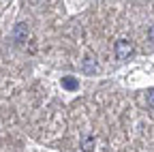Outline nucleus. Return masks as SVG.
<instances>
[{
    "label": "nucleus",
    "instance_id": "f257e3e1",
    "mask_svg": "<svg viewBox=\"0 0 154 152\" xmlns=\"http://www.w3.org/2000/svg\"><path fill=\"white\" fill-rule=\"evenodd\" d=\"M113 51H116V58L118 60H126L133 56V43L131 41H118L113 45Z\"/></svg>",
    "mask_w": 154,
    "mask_h": 152
},
{
    "label": "nucleus",
    "instance_id": "f03ea898",
    "mask_svg": "<svg viewBox=\"0 0 154 152\" xmlns=\"http://www.w3.org/2000/svg\"><path fill=\"white\" fill-rule=\"evenodd\" d=\"M11 39L15 43H24L28 39V24H17L13 28V34H11Z\"/></svg>",
    "mask_w": 154,
    "mask_h": 152
},
{
    "label": "nucleus",
    "instance_id": "7ed1b4c3",
    "mask_svg": "<svg viewBox=\"0 0 154 152\" xmlns=\"http://www.w3.org/2000/svg\"><path fill=\"white\" fill-rule=\"evenodd\" d=\"M62 88L69 90V92H73V90L79 88V82H77L75 77H71V75H66V77H62Z\"/></svg>",
    "mask_w": 154,
    "mask_h": 152
},
{
    "label": "nucleus",
    "instance_id": "20e7f679",
    "mask_svg": "<svg viewBox=\"0 0 154 152\" xmlns=\"http://www.w3.org/2000/svg\"><path fill=\"white\" fill-rule=\"evenodd\" d=\"M146 99H148V107H150V109H154V88H150V90H148Z\"/></svg>",
    "mask_w": 154,
    "mask_h": 152
}]
</instances>
